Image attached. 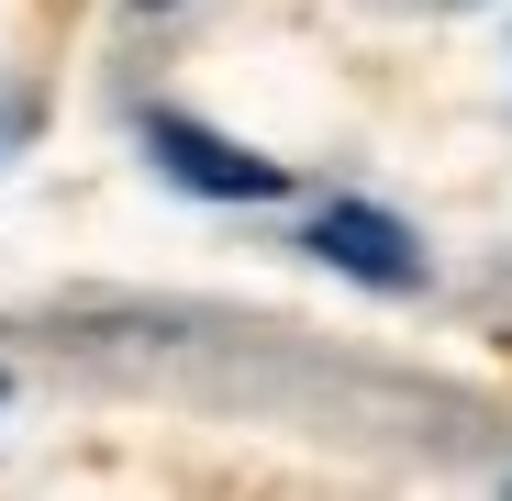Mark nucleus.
Instances as JSON below:
<instances>
[{
    "label": "nucleus",
    "instance_id": "nucleus-1",
    "mask_svg": "<svg viewBox=\"0 0 512 501\" xmlns=\"http://www.w3.org/2000/svg\"><path fill=\"white\" fill-rule=\"evenodd\" d=\"M145 145H156V167H167L179 190H212V201H279V190H290L279 156H245V145H223L212 123H179V112H156Z\"/></svg>",
    "mask_w": 512,
    "mask_h": 501
},
{
    "label": "nucleus",
    "instance_id": "nucleus-2",
    "mask_svg": "<svg viewBox=\"0 0 512 501\" xmlns=\"http://www.w3.org/2000/svg\"><path fill=\"white\" fill-rule=\"evenodd\" d=\"M312 257L346 268V279H368V290H423V245H412V223H390V212H368V201L312 212Z\"/></svg>",
    "mask_w": 512,
    "mask_h": 501
}]
</instances>
